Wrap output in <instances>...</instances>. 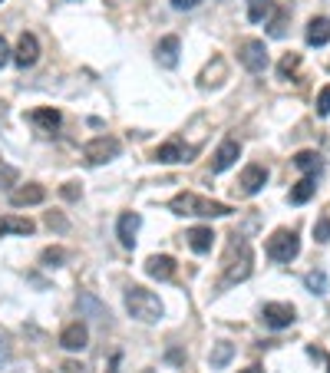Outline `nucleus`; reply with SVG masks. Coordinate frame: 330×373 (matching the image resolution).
Returning a JSON list of instances; mask_svg holds the SVG:
<instances>
[{
    "label": "nucleus",
    "instance_id": "obj_1",
    "mask_svg": "<svg viewBox=\"0 0 330 373\" xmlns=\"http://www.w3.org/2000/svg\"><path fill=\"white\" fill-rule=\"evenodd\" d=\"M169 209L176 211V215H188V218H228L231 215V205L211 202V198L195 195V192H178L169 202Z\"/></svg>",
    "mask_w": 330,
    "mask_h": 373
},
{
    "label": "nucleus",
    "instance_id": "obj_2",
    "mask_svg": "<svg viewBox=\"0 0 330 373\" xmlns=\"http://www.w3.org/2000/svg\"><path fill=\"white\" fill-rule=\"evenodd\" d=\"M126 310H129L136 320H143V324H159L165 314L159 294H152V291H145V287H139V284L126 287Z\"/></svg>",
    "mask_w": 330,
    "mask_h": 373
},
{
    "label": "nucleus",
    "instance_id": "obj_3",
    "mask_svg": "<svg viewBox=\"0 0 330 373\" xmlns=\"http://www.w3.org/2000/svg\"><path fill=\"white\" fill-rule=\"evenodd\" d=\"M268 258L277 264H287V261H294L297 251H301V242H297V231L291 228H277L271 238H268Z\"/></svg>",
    "mask_w": 330,
    "mask_h": 373
},
{
    "label": "nucleus",
    "instance_id": "obj_4",
    "mask_svg": "<svg viewBox=\"0 0 330 373\" xmlns=\"http://www.w3.org/2000/svg\"><path fill=\"white\" fill-rule=\"evenodd\" d=\"M119 152H122V145H119V139H112V136H96V139H89V143L83 145V159H86L89 165H106Z\"/></svg>",
    "mask_w": 330,
    "mask_h": 373
},
{
    "label": "nucleus",
    "instance_id": "obj_5",
    "mask_svg": "<svg viewBox=\"0 0 330 373\" xmlns=\"http://www.w3.org/2000/svg\"><path fill=\"white\" fill-rule=\"evenodd\" d=\"M238 60H242L248 73H264L268 70V46H264V40H244L238 46Z\"/></svg>",
    "mask_w": 330,
    "mask_h": 373
},
{
    "label": "nucleus",
    "instance_id": "obj_6",
    "mask_svg": "<svg viewBox=\"0 0 330 373\" xmlns=\"http://www.w3.org/2000/svg\"><path fill=\"white\" fill-rule=\"evenodd\" d=\"M294 308L291 304H281V301H271V304H264L261 308V324L271 330H284L294 324Z\"/></svg>",
    "mask_w": 330,
    "mask_h": 373
},
{
    "label": "nucleus",
    "instance_id": "obj_7",
    "mask_svg": "<svg viewBox=\"0 0 330 373\" xmlns=\"http://www.w3.org/2000/svg\"><path fill=\"white\" fill-rule=\"evenodd\" d=\"M235 251H238V258H235V254H228V268H225V277H228L231 284H235V281H248V277H251V248H248V244H235Z\"/></svg>",
    "mask_w": 330,
    "mask_h": 373
},
{
    "label": "nucleus",
    "instance_id": "obj_8",
    "mask_svg": "<svg viewBox=\"0 0 330 373\" xmlns=\"http://www.w3.org/2000/svg\"><path fill=\"white\" fill-rule=\"evenodd\" d=\"M37 60H40V40H37L33 33H20L17 50H13V63L20 66V70H30Z\"/></svg>",
    "mask_w": 330,
    "mask_h": 373
},
{
    "label": "nucleus",
    "instance_id": "obj_9",
    "mask_svg": "<svg viewBox=\"0 0 330 373\" xmlns=\"http://www.w3.org/2000/svg\"><path fill=\"white\" fill-rule=\"evenodd\" d=\"M268 185V169L264 165H244V172H242V178H238V192L242 195H258L261 188Z\"/></svg>",
    "mask_w": 330,
    "mask_h": 373
},
{
    "label": "nucleus",
    "instance_id": "obj_10",
    "mask_svg": "<svg viewBox=\"0 0 330 373\" xmlns=\"http://www.w3.org/2000/svg\"><path fill=\"white\" fill-rule=\"evenodd\" d=\"M89 343V327L83 320H73V324H66L63 334H60V347L63 351H83Z\"/></svg>",
    "mask_w": 330,
    "mask_h": 373
},
{
    "label": "nucleus",
    "instance_id": "obj_11",
    "mask_svg": "<svg viewBox=\"0 0 330 373\" xmlns=\"http://www.w3.org/2000/svg\"><path fill=\"white\" fill-rule=\"evenodd\" d=\"M44 198H46L44 185L27 182V185H20V188H13V192H11V205H13V209H27V205H40Z\"/></svg>",
    "mask_w": 330,
    "mask_h": 373
},
{
    "label": "nucleus",
    "instance_id": "obj_12",
    "mask_svg": "<svg viewBox=\"0 0 330 373\" xmlns=\"http://www.w3.org/2000/svg\"><path fill=\"white\" fill-rule=\"evenodd\" d=\"M238 155H242V145L235 143V139H225V143L215 149V159H211V172H228L231 165L238 162Z\"/></svg>",
    "mask_w": 330,
    "mask_h": 373
},
{
    "label": "nucleus",
    "instance_id": "obj_13",
    "mask_svg": "<svg viewBox=\"0 0 330 373\" xmlns=\"http://www.w3.org/2000/svg\"><path fill=\"white\" fill-rule=\"evenodd\" d=\"M178 50H182L178 37H162L159 46H155V63L162 66V70H176L178 66Z\"/></svg>",
    "mask_w": 330,
    "mask_h": 373
},
{
    "label": "nucleus",
    "instance_id": "obj_14",
    "mask_svg": "<svg viewBox=\"0 0 330 373\" xmlns=\"http://www.w3.org/2000/svg\"><path fill=\"white\" fill-rule=\"evenodd\" d=\"M139 228H143V218H139L136 211H126V215H119L116 238H119L122 248H132V244H136V235H139Z\"/></svg>",
    "mask_w": 330,
    "mask_h": 373
},
{
    "label": "nucleus",
    "instance_id": "obj_15",
    "mask_svg": "<svg viewBox=\"0 0 330 373\" xmlns=\"http://www.w3.org/2000/svg\"><path fill=\"white\" fill-rule=\"evenodd\" d=\"M185 242L195 254H209L211 244H215V231H211L209 225H195V228L185 231Z\"/></svg>",
    "mask_w": 330,
    "mask_h": 373
},
{
    "label": "nucleus",
    "instance_id": "obj_16",
    "mask_svg": "<svg viewBox=\"0 0 330 373\" xmlns=\"http://www.w3.org/2000/svg\"><path fill=\"white\" fill-rule=\"evenodd\" d=\"M145 275L155 277V281H169V277L176 275V258H169V254H152V258L145 261Z\"/></svg>",
    "mask_w": 330,
    "mask_h": 373
},
{
    "label": "nucleus",
    "instance_id": "obj_17",
    "mask_svg": "<svg viewBox=\"0 0 330 373\" xmlns=\"http://www.w3.org/2000/svg\"><path fill=\"white\" fill-rule=\"evenodd\" d=\"M195 149H185L182 143H165L155 149V162H165V165H176V162H188V155Z\"/></svg>",
    "mask_w": 330,
    "mask_h": 373
},
{
    "label": "nucleus",
    "instance_id": "obj_18",
    "mask_svg": "<svg viewBox=\"0 0 330 373\" xmlns=\"http://www.w3.org/2000/svg\"><path fill=\"white\" fill-rule=\"evenodd\" d=\"M77 308H79V314H83V318H89V320H99V324H106V320H110V310L103 308L93 294H86V291L77 297Z\"/></svg>",
    "mask_w": 330,
    "mask_h": 373
},
{
    "label": "nucleus",
    "instance_id": "obj_19",
    "mask_svg": "<svg viewBox=\"0 0 330 373\" xmlns=\"http://www.w3.org/2000/svg\"><path fill=\"white\" fill-rule=\"evenodd\" d=\"M33 231H37V225L30 218H20V215H4L0 218V238L4 235H33Z\"/></svg>",
    "mask_w": 330,
    "mask_h": 373
},
{
    "label": "nucleus",
    "instance_id": "obj_20",
    "mask_svg": "<svg viewBox=\"0 0 330 373\" xmlns=\"http://www.w3.org/2000/svg\"><path fill=\"white\" fill-rule=\"evenodd\" d=\"M308 44L310 46H327L330 44V20L327 17H314L308 23Z\"/></svg>",
    "mask_w": 330,
    "mask_h": 373
},
{
    "label": "nucleus",
    "instance_id": "obj_21",
    "mask_svg": "<svg viewBox=\"0 0 330 373\" xmlns=\"http://www.w3.org/2000/svg\"><path fill=\"white\" fill-rule=\"evenodd\" d=\"M30 122H33V126H40L44 132H53V129H60L63 116H60L56 110H50V106H46V110H33V112H30Z\"/></svg>",
    "mask_w": 330,
    "mask_h": 373
},
{
    "label": "nucleus",
    "instance_id": "obj_22",
    "mask_svg": "<svg viewBox=\"0 0 330 373\" xmlns=\"http://www.w3.org/2000/svg\"><path fill=\"white\" fill-rule=\"evenodd\" d=\"M314 192H317L314 176H304L294 188H291V195H287V198H291V205H304V202H310V198H314Z\"/></svg>",
    "mask_w": 330,
    "mask_h": 373
},
{
    "label": "nucleus",
    "instance_id": "obj_23",
    "mask_svg": "<svg viewBox=\"0 0 330 373\" xmlns=\"http://www.w3.org/2000/svg\"><path fill=\"white\" fill-rule=\"evenodd\" d=\"M231 357H235V343L218 341L215 347H211V353H209L211 370H221V367H228V363H231Z\"/></svg>",
    "mask_w": 330,
    "mask_h": 373
},
{
    "label": "nucleus",
    "instance_id": "obj_24",
    "mask_svg": "<svg viewBox=\"0 0 330 373\" xmlns=\"http://www.w3.org/2000/svg\"><path fill=\"white\" fill-rule=\"evenodd\" d=\"M275 13V0H248V20L251 23H264Z\"/></svg>",
    "mask_w": 330,
    "mask_h": 373
},
{
    "label": "nucleus",
    "instance_id": "obj_25",
    "mask_svg": "<svg viewBox=\"0 0 330 373\" xmlns=\"http://www.w3.org/2000/svg\"><path fill=\"white\" fill-rule=\"evenodd\" d=\"M294 165L301 169V172H308V176H310V172H317V169H320V155L310 152V149H304V152L294 155Z\"/></svg>",
    "mask_w": 330,
    "mask_h": 373
},
{
    "label": "nucleus",
    "instance_id": "obj_26",
    "mask_svg": "<svg viewBox=\"0 0 330 373\" xmlns=\"http://www.w3.org/2000/svg\"><path fill=\"white\" fill-rule=\"evenodd\" d=\"M304 284H308V291H314V294H327V275H324V271H310V275L304 277Z\"/></svg>",
    "mask_w": 330,
    "mask_h": 373
},
{
    "label": "nucleus",
    "instance_id": "obj_27",
    "mask_svg": "<svg viewBox=\"0 0 330 373\" xmlns=\"http://www.w3.org/2000/svg\"><path fill=\"white\" fill-rule=\"evenodd\" d=\"M17 182H20V172H17L13 165L0 162V188H13Z\"/></svg>",
    "mask_w": 330,
    "mask_h": 373
},
{
    "label": "nucleus",
    "instance_id": "obj_28",
    "mask_svg": "<svg viewBox=\"0 0 330 373\" xmlns=\"http://www.w3.org/2000/svg\"><path fill=\"white\" fill-rule=\"evenodd\" d=\"M314 242H317V244L330 242V218H327V215H320V218L314 221Z\"/></svg>",
    "mask_w": 330,
    "mask_h": 373
},
{
    "label": "nucleus",
    "instance_id": "obj_29",
    "mask_svg": "<svg viewBox=\"0 0 330 373\" xmlns=\"http://www.w3.org/2000/svg\"><path fill=\"white\" fill-rule=\"evenodd\" d=\"M297 66H301V56H297V53H287L284 60L277 63V77H281V79H287V77H291V73L297 70Z\"/></svg>",
    "mask_w": 330,
    "mask_h": 373
},
{
    "label": "nucleus",
    "instance_id": "obj_30",
    "mask_svg": "<svg viewBox=\"0 0 330 373\" xmlns=\"http://www.w3.org/2000/svg\"><path fill=\"white\" fill-rule=\"evenodd\" d=\"M40 261H44L46 268H60V264L66 261V251L63 248H46V251L40 254Z\"/></svg>",
    "mask_w": 330,
    "mask_h": 373
},
{
    "label": "nucleus",
    "instance_id": "obj_31",
    "mask_svg": "<svg viewBox=\"0 0 330 373\" xmlns=\"http://www.w3.org/2000/svg\"><path fill=\"white\" fill-rule=\"evenodd\" d=\"M60 195H63V198H66V202H77V198H79V195H83V188H79V185H77V182H66V185H63V188H60Z\"/></svg>",
    "mask_w": 330,
    "mask_h": 373
},
{
    "label": "nucleus",
    "instance_id": "obj_32",
    "mask_svg": "<svg viewBox=\"0 0 330 373\" xmlns=\"http://www.w3.org/2000/svg\"><path fill=\"white\" fill-rule=\"evenodd\" d=\"M327 112H330V86H324L317 96V116H327Z\"/></svg>",
    "mask_w": 330,
    "mask_h": 373
},
{
    "label": "nucleus",
    "instance_id": "obj_33",
    "mask_svg": "<svg viewBox=\"0 0 330 373\" xmlns=\"http://www.w3.org/2000/svg\"><path fill=\"white\" fill-rule=\"evenodd\" d=\"M46 225L56 231H66V218L63 215H56V211H46Z\"/></svg>",
    "mask_w": 330,
    "mask_h": 373
},
{
    "label": "nucleus",
    "instance_id": "obj_34",
    "mask_svg": "<svg viewBox=\"0 0 330 373\" xmlns=\"http://www.w3.org/2000/svg\"><path fill=\"white\" fill-rule=\"evenodd\" d=\"M13 60V53H11V46H7V40H4V37H0V70H4V66L11 63Z\"/></svg>",
    "mask_w": 330,
    "mask_h": 373
},
{
    "label": "nucleus",
    "instance_id": "obj_35",
    "mask_svg": "<svg viewBox=\"0 0 330 373\" xmlns=\"http://www.w3.org/2000/svg\"><path fill=\"white\" fill-rule=\"evenodd\" d=\"M7 360H11V343H7V337L0 334V367H4Z\"/></svg>",
    "mask_w": 330,
    "mask_h": 373
},
{
    "label": "nucleus",
    "instance_id": "obj_36",
    "mask_svg": "<svg viewBox=\"0 0 330 373\" xmlns=\"http://www.w3.org/2000/svg\"><path fill=\"white\" fill-rule=\"evenodd\" d=\"M271 37H284V13H277L271 23Z\"/></svg>",
    "mask_w": 330,
    "mask_h": 373
},
{
    "label": "nucleus",
    "instance_id": "obj_37",
    "mask_svg": "<svg viewBox=\"0 0 330 373\" xmlns=\"http://www.w3.org/2000/svg\"><path fill=\"white\" fill-rule=\"evenodd\" d=\"M198 4H202V0H172V7H176V11H195Z\"/></svg>",
    "mask_w": 330,
    "mask_h": 373
},
{
    "label": "nucleus",
    "instance_id": "obj_38",
    "mask_svg": "<svg viewBox=\"0 0 330 373\" xmlns=\"http://www.w3.org/2000/svg\"><path fill=\"white\" fill-rule=\"evenodd\" d=\"M60 370H63V373H86V367H83V363H77V360H66Z\"/></svg>",
    "mask_w": 330,
    "mask_h": 373
},
{
    "label": "nucleus",
    "instance_id": "obj_39",
    "mask_svg": "<svg viewBox=\"0 0 330 373\" xmlns=\"http://www.w3.org/2000/svg\"><path fill=\"white\" fill-rule=\"evenodd\" d=\"M238 373H264L261 367H248V370H238Z\"/></svg>",
    "mask_w": 330,
    "mask_h": 373
},
{
    "label": "nucleus",
    "instance_id": "obj_40",
    "mask_svg": "<svg viewBox=\"0 0 330 373\" xmlns=\"http://www.w3.org/2000/svg\"><path fill=\"white\" fill-rule=\"evenodd\" d=\"M327 373H330V360H327Z\"/></svg>",
    "mask_w": 330,
    "mask_h": 373
}]
</instances>
